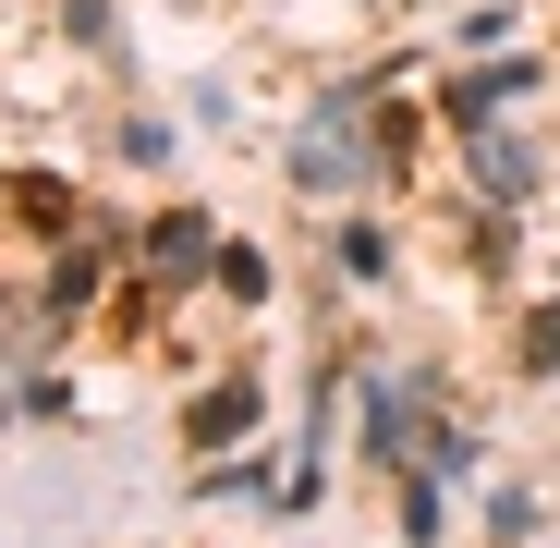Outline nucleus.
Returning <instances> with one entry per match:
<instances>
[{
  "label": "nucleus",
  "mask_w": 560,
  "mask_h": 548,
  "mask_svg": "<svg viewBox=\"0 0 560 548\" xmlns=\"http://www.w3.org/2000/svg\"><path fill=\"white\" fill-rule=\"evenodd\" d=\"M293 183L305 196H365L378 183V159H390V135H378V98H317L305 123H293Z\"/></svg>",
  "instance_id": "1"
},
{
  "label": "nucleus",
  "mask_w": 560,
  "mask_h": 548,
  "mask_svg": "<svg viewBox=\"0 0 560 548\" xmlns=\"http://www.w3.org/2000/svg\"><path fill=\"white\" fill-rule=\"evenodd\" d=\"M365 451H378V464H402V476H439V488L476 464V439L427 403V378H378V390H365Z\"/></svg>",
  "instance_id": "2"
},
{
  "label": "nucleus",
  "mask_w": 560,
  "mask_h": 548,
  "mask_svg": "<svg viewBox=\"0 0 560 548\" xmlns=\"http://www.w3.org/2000/svg\"><path fill=\"white\" fill-rule=\"evenodd\" d=\"M208 256H220V232H208L196 208H171V220L147 232V281H159V293H196V281H208Z\"/></svg>",
  "instance_id": "3"
},
{
  "label": "nucleus",
  "mask_w": 560,
  "mask_h": 548,
  "mask_svg": "<svg viewBox=\"0 0 560 548\" xmlns=\"http://www.w3.org/2000/svg\"><path fill=\"white\" fill-rule=\"evenodd\" d=\"M524 85H536V61H488V73H451V98H439V110H451L463 135H488V123L524 98Z\"/></svg>",
  "instance_id": "4"
},
{
  "label": "nucleus",
  "mask_w": 560,
  "mask_h": 548,
  "mask_svg": "<svg viewBox=\"0 0 560 548\" xmlns=\"http://www.w3.org/2000/svg\"><path fill=\"white\" fill-rule=\"evenodd\" d=\"M256 415H268V390H256V378H220V390H208L196 415H183V439H196V451H232V439H244Z\"/></svg>",
  "instance_id": "5"
},
{
  "label": "nucleus",
  "mask_w": 560,
  "mask_h": 548,
  "mask_svg": "<svg viewBox=\"0 0 560 548\" xmlns=\"http://www.w3.org/2000/svg\"><path fill=\"white\" fill-rule=\"evenodd\" d=\"M463 147H476V196H488V208H524V196H536V159H524L500 123H488V135H463Z\"/></svg>",
  "instance_id": "6"
},
{
  "label": "nucleus",
  "mask_w": 560,
  "mask_h": 548,
  "mask_svg": "<svg viewBox=\"0 0 560 548\" xmlns=\"http://www.w3.org/2000/svg\"><path fill=\"white\" fill-rule=\"evenodd\" d=\"M13 208H25L37 232H61V220H73V183H61V171H13Z\"/></svg>",
  "instance_id": "7"
},
{
  "label": "nucleus",
  "mask_w": 560,
  "mask_h": 548,
  "mask_svg": "<svg viewBox=\"0 0 560 548\" xmlns=\"http://www.w3.org/2000/svg\"><path fill=\"white\" fill-rule=\"evenodd\" d=\"M208 281H220L232 305H268V256H256V244H220V256H208Z\"/></svg>",
  "instance_id": "8"
},
{
  "label": "nucleus",
  "mask_w": 560,
  "mask_h": 548,
  "mask_svg": "<svg viewBox=\"0 0 560 548\" xmlns=\"http://www.w3.org/2000/svg\"><path fill=\"white\" fill-rule=\"evenodd\" d=\"M85 293H98V256H61V268H49V293H37V305H49V317H85Z\"/></svg>",
  "instance_id": "9"
},
{
  "label": "nucleus",
  "mask_w": 560,
  "mask_h": 548,
  "mask_svg": "<svg viewBox=\"0 0 560 548\" xmlns=\"http://www.w3.org/2000/svg\"><path fill=\"white\" fill-rule=\"evenodd\" d=\"M402 536H415V548H427V536H451V500H439V476H415V488H402Z\"/></svg>",
  "instance_id": "10"
},
{
  "label": "nucleus",
  "mask_w": 560,
  "mask_h": 548,
  "mask_svg": "<svg viewBox=\"0 0 560 548\" xmlns=\"http://www.w3.org/2000/svg\"><path fill=\"white\" fill-rule=\"evenodd\" d=\"M341 268H353V281H390V244H378V232L353 220V232H341Z\"/></svg>",
  "instance_id": "11"
},
{
  "label": "nucleus",
  "mask_w": 560,
  "mask_h": 548,
  "mask_svg": "<svg viewBox=\"0 0 560 548\" xmlns=\"http://www.w3.org/2000/svg\"><path fill=\"white\" fill-rule=\"evenodd\" d=\"M524 365H536V378L560 365V305H536V329H524Z\"/></svg>",
  "instance_id": "12"
}]
</instances>
